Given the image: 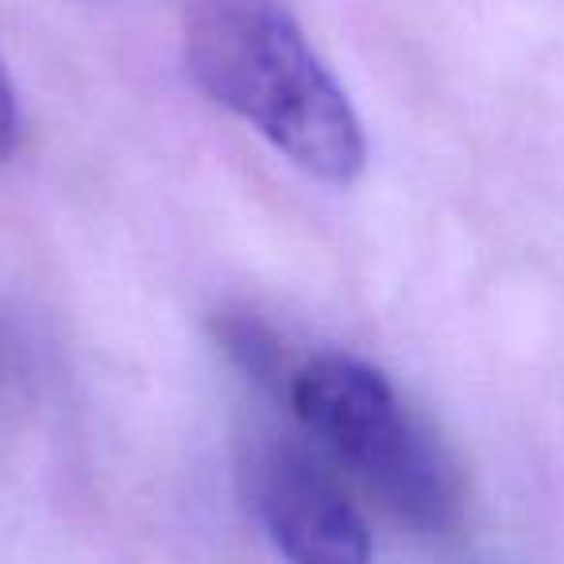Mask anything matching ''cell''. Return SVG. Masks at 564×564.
<instances>
[{"label":"cell","instance_id":"obj_1","mask_svg":"<svg viewBox=\"0 0 564 564\" xmlns=\"http://www.w3.org/2000/svg\"><path fill=\"white\" fill-rule=\"evenodd\" d=\"M186 66L213 105L256 128L310 178L352 186L368 166V135L282 0H194Z\"/></svg>","mask_w":564,"mask_h":564},{"label":"cell","instance_id":"obj_2","mask_svg":"<svg viewBox=\"0 0 564 564\" xmlns=\"http://www.w3.org/2000/svg\"><path fill=\"white\" fill-rule=\"evenodd\" d=\"M286 394L302 430L406 530L437 538L460 525V471L383 371L348 352H322L294 371Z\"/></svg>","mask_w":564,"mask_h":564},{"label":"cell","instance_id":"obj_3","mask_svg":"<svg viewBox=\"0 0 564 564\" xmlns=\"http://www.w3.org/2000/svg\"><path fill=\"white\" fill-rule=\"evenodd\" d=\"M259 525L286 564H371L376 545L352 495L294 441H263L243 468Z\"/></svg>","mask_w":564,"mask_h":564},{"label":"cell","instance_id":"obj_4","mask_svg":"<svg viewBox=\"0 0 564 564\" xmlns=\"http://www.w3.org/2000/svg\"><path fill=\"white\" fill-rule=\"evenodd\" d=\"M220 340H225V352L248 371L259 383H279V371L286 368L279 352V340L256 317H225L220 322Z\"/></svg>","mask_w":564,"mask_h":564},{"label":"cell","instance_id":"obj_5","mask_svg":"<svg viewBox=\"0 0 564 564\" xmlns=\"http://www.w3.org/2000/svg\"><path fill=\"white\" fill-rule=\"evenodd\" d=\"M20 140H24V117H20V97L12 86L4 58H0V163L17 155Z\"/></svg>","mask_w":564,"mask_h":564}]
</instances>
